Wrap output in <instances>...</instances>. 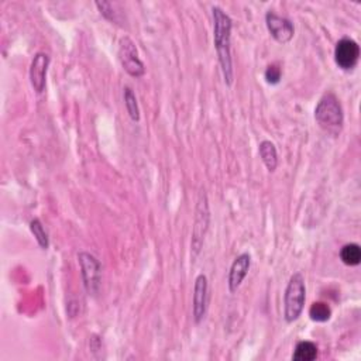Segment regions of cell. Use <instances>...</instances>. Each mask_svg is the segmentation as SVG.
I'll return each instance as SVG.
<instances>
[{"instance_id":"obj_11","label":"cell","mask_w":361,"mask_h":361,"mask_svg":"<svg viewBox=\"0 0 361 361\" xmlns=\"http://www.w3.org/2000/svg\"><path fill=\"white\" fill-rule=\"evenodd\" d=\"M250 267H251V255L248 252H243L234 258L228 271V278H227L230 293L237 292V289L241 286L244 278L250 271Z\"/></svg>"},{"instance_id":"obj_16","label":"cell","mask_w":361,"mask_h":361,"mask_svg":"<svg viewBox=\"0 0 361 361\" xmlns=\"http://www.w3.org/2000/svg\"><path fill=\"white\" fill-rule=\"evenodd\" d=\"M123 90H124L123 92L124 104H126V109H127V113H128L130 118L133 121H140V107H138L137 97H135L133 89L130 86H126Z\"/></svg>"},{"instance_id":"obj_7","label":"cell","mask_w":361,"mask_h":361,"mask_svg":"<svg viewBox=\"0 0 361 361\" xmlns=\"http://www.w3.org/2000/svg\"><path fill=\"white\" fill-rule=\"evenodd\" d=\"M265 25L271 34V37L279 44H288L295 35L293 23L282 16H278L274 11L265 13Z\"/></svg>"},{"instance_id":"obj_3","label":"cell","mask_w":361,"mask_h":361,"mask_svg":"<svg viewBox=\"0 0 361 361\" xmlns=\"http://www.w3.org/2000/svg\"><path fill=\"white\" fill-rule=\"evenodd\" d=\"M306 283L300 272L290 275L283 293V319L286 323L296 322L305 307Z\"/></svg>"},{"instance_id":"obj_13","label":"cell","mask_w":361,"mask_h":361,"mask_svg":"<svg viewBox=\"0 0 361 361\" xmlns=\"http://www.w3.org/2000/svg\"><path fill=\"white\" fill-rule=\"evenodd\" d=\"M292 358L293 361H313L317 358V345L307 340L299 341L295 347Z\"/></svg>"},{"instance_id":"obj_10","label":"cell","mask_w":361,"mask_h":361,"mask_svg":"<svg viewBox=\"0 0 361 361\" xmlns=\"http://www.w3.org/2000/svg\"><path fill=\"white\" fill-rule=\"evenodd\" d=\"M207 278L204 274H199L195 279L193 299H192V313L195 323H200L207 310Z\"/></svg>"},{"instance_id":"obj_9","label":"cell","mask_w":361,"mask_h":361,"mask_svg":"<svg viewBox=\"0 0 361 361\" xmlns=\"http://www.w3.org/2000/svg\"><path fill=\"white\" fill-rule=\"evenodd\" d=\"M49 55L37 52L30 65V83L35 93H42L47 83V72L49 66Z\"/></svg>"},{"instance_id":"obj_6","label":"cell","mask_w":361,"mask_h":361,"mask_svg":"<svg viewBox=\"0 0 361 361\" xmlns=\"http://www.w3.org/2000/svg\"><path fill=\"white\" fill-rule=\"evenodd\" d=\"M78 262L80 265V274L86 292L89 295H96L99 292L102 281L100 261L93 254L82 251L78 254Z\"/></svg>"},{"instance_id":"obj_5","label":"cell","mask_w":361,"mask_h":361,"mask_svg":"<svg viewBox=\"0 0 361 361\" xmlns=\"http://www.w3.org/2000/svg\"><path fill=\"white\" fill-rule=\"evenodd\" d=\"M209 224H210V210H209V202H207V196L206 193H202L197 202V207H196V216H195V224H193V230H192V241H190V250L193 257H197L203 241H204V235L209 230Z\"/></svg>"},{"instance_id":"obj_4","label":"cell","mask_w":361,"mask_h":361,"mask_svg":"<svg viewBox=\"0 0 361 361\" xmlns=\"http://www.w3.org/2000/svg\"><path fill=\"white\" fill-rule=\"evenodd\" d=\"M118 61L123 66V69L133 78H140L145 73V65L138 56V49L135 42L124 35L118 41V49H117Z\"/></svg>"},{"instance_id":"obj_17","label":"cell","mask_w":361,"mask_h":361,"mask_svg":"<svg viewBox=\"0 0 361 361\" xmlns=\"http://www.w3.org/2000/svg\"><path fill=\"white\" fill-rule=\"evenodd\" d=\"M309 316L313 322L323 323V322H327L330 319L331 309L324 302H313L309 307Z\"/></svg>"},{"instance_id":"obj_1","label":"cell","mask_w":361,"mask_h":361,"mask_svg":"<svg viewBox=\"0 0 361 361\" xmlns=\"http://www.w3.org/2000/svg\"><path fill=\"white\" fill-rule=\"evenodd\" d=\"M212 16H213V41H214L219 63L221 68L224 83L227 86H231L234 80V69H233V58H231L233 20L219 6L212 7Z\"/></svg>"},{"instance_id":"obj_18","label":"cell","mask_w":361,"mask_h":361,"mask_svg":"<svg viewBox=\"0 0 361 361\" xmlns=\"http://www.w3.org/2000/svg\"><path fill=\"white\" fill-rule=\"evenodd\" d=\"M30 231L35 237V240H37L38 245L41 247V250H44V251L48 250L49 238H48V234H47V231H45V228H44V226H42L39 219H32L30 221Z\"/></svg>"},{"instance_id":"obj_19","label":"cell","mask_w":361,"mask_h":361,"mask_svg":"<svg viewBox=\"0 0 361 361\" xmlns=\"http://www.w3.org/2000/svg\"><path fill=\"white\" fill-rule=\"evenodd\" d=\"M264 76H265L267 83H269V85H278L279 80H281V76H282V71H281V68H279L276 63H272V65H269V66L265 69Z\"/></svg>"},{"instance_id":"obj_12","label":"cell","mask_w":361,"mask_h":361,"mask_svg":"<svg viewBox=\"0 0 361 361\" xmlns=\"http://www.w3.org/2000/svg\"><path fill=\"white\" fill-rule=\"evenodd\" d=\"M258 152L259 157L265 165V168L269 172H274L278 166V152H276V147L274 145V142L264 140L259 142L258 145Z\"/></svg>"},{"instance_id":"obj_14","label":"cell","mask_w":361,"mask_h":361,"mask_svg":"<svg viewBox=\"0 0 361 361\" xmlns=\"http://www.w3.org/2000/svg\"><path fill=\"white\" fill-rule=\"evenodd\" d=\"M340 259L348 267H357L361 262V248L355 243L343 245L340 250Z\"/></svg>"},{"instance_id":"obj_15","label":"cell","mask_w":361,"mask_h":361,"mask_svg":"<svg viewBox=\"0 0 361 361\" xmlns=\"http://www.w3.org/2000/svg\"><path fill=\"white\" fill-rule=\"evenodd\" d=\"M97 10L100 11V14L109 20L110 23L114 24H120L121 23V13L117 10V4L116 3H110V1H96L94 3Z\"/></svg>"},{"instance_id":"obj_2","label":"cell","mask_w":361,"mask_h":361,"mask_svg":"<svg viewBox=\"0 0 361 361\" xmlns=\"http://www.w3.org/2000/svg\"><path fill=\"white\" fill-rule=\"evenodd\" d=\"M314 118L317 124L327 133L338 134L344 124V114L340 100L334 93H324L316 109H314Z\"/></svg>"},{"instance_id":"obj_8","label":"cell","mask_w":361,"mask_h":361,"mask_svg":"<svg viewBox=\"0 0 361 361\" xmlns=\"http://www.w3.org/2000/svg\"><path fill=\"white\" fill-rule=\"evenodd\" d=\"M360 59V45L353 38H341L334 48V62L343 71L355 68Z\"/></svg>"}]
</instances>
